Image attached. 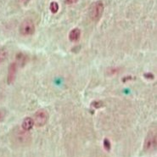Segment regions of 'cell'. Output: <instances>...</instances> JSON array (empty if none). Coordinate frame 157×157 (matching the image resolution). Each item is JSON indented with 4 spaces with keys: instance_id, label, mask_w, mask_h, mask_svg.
Wrapping results in <instances>:
<instances>
[{
    "instance_id": "6da1fadb",
    "label": "cell",
    "mask_w": 157,
    "mask_h": 157,
    "mask_svg": "<svg viewBox=\"0 0 157 157\" xmlns=\"http://www.w3.org/2000/svg\"><path fill=\"white\" fill-rule=\"evenodd\" d=\"M105 10V5L101 0L93 3L89 9V17L93 21L98 22L101 19Z\"/></svg>"
},
{
    "instance_id": "8fae6325",
    "label": "cell",
    "mask_w": 157,
    "mask_h": 157,
    "mask_svg": "<svg viewBox=\"0 0 157 157\" xmlns=\"http://www.w3.org/2000/svg\"><path fill=\"white\" fill-rule=\"evenodd\" d=\"M7 50L5 48H0V64L3 63L7 58Z\"/></svg>"
},
{
    "instance_id": "9a60e30c",
    "label": "cell",
    "mask_w": 157,
    "mask_h": 157,
    "mask_svg": "<svg viewBox=\"0 0 157 157\" xmlns=\"http://www.w3.org/2000/svg\"><path fill=\"white\" fill-rule=\"evenodd\" d=\"M4 118H5V112H4V110L0 109V123L2 121H4Z\"/></svg>"
},
{
    "instance_id": "2e32d148",
    "label": "cell",
    "mask_w": 157,
    "mask_h": 157,
    "mask_svg": "<svg viewBox=\"0 0 157 157\" xmlns=\"http://www.w3.org/2000/svg\"><path fill=\"white\" fill-rule=\"evenodd\" d=\"M144 77H145L146 79H150V80H152V79H154L155 78V76H154V74L152 73H144Z\"/></svg>"
},
{
    "instance_id": "5b68a950",
    "label": "cell",
    "mask_w": 157,
    "mask_h": 157,
    "mask_svg": "<svg viewBox=\"0 0 157 157\" xmlns=\"http://www.w3.org/2000/svg\"><path fill=\"white\" fill-rule=\"evenodd\" d=\"M16 72H17V64L15 62L11 63L10 66H9V71H8L7 76V83L12 84L16 77Z\"/></svg>"
},
{
    "instance_id": "7a4b0ae2",
    "label": "cell",
    "mask_w": 157,
    "mask_h": 157,
    "mask_svg": "<svg viewBox=\"0 0 157 157\" xmlns=\"http://www.w3.org/2000/svg\"><path fill=\"white\" fill-rule=\"evenodd\" d=\"M33 122L36 127H44L48 121V114L46 110H39L33 115Z\"/></svg>"
},
{
    "instance_id": "7c38bea8",
    "label": "cell",
    "mask_w": 157,
    "mask_h": 157,
    "mask_svg": "<svg viewBox=\"0 0 157 157\" xmlns=\"http://www.w3.org/2000/svg\"><path fill=\"white\" fill-rule=\"evenodd\" d=\"M91 105L95 109H100V108L105 106V104L101 100H94L91 103Z\"/></svg>"
},
{
    "instance_id": "5bb4252c",
    "label": "cell",
    "mask_w": 157,
    "mask_h": 157,
    "mask_svg": "<svg viewBox=\"0 0 157 157\" xmlns=\"http://www.w3.org/2000/svg\"><path fill=\"white\" fill-rule=\"evenodd\" d=\"M119 71V69L118 68H112V69H109L107 73L110 74V75H114V74L117 73Z\"/></svg>"
},
{
    "instance_id": "ac0fdd59",
    "label": "cell",
    "mask_w": 157,
    "mask_h": 157,
    "mask_svg": "<svg viewBox=\"0 0 157 157\" xmlns=\"http://www.w3.org/2000/svg\"><path fill=\"white\" fill-rule=\"evenodd\" d=\"M134 79H135V77H130V76H129V77H125L124 78L122 79V82H126L127 81L134 80Z\"/></svg>"
},
{
    "instance_id": "277c9868",
    "label": "cell",
    "mask_w": 157,
    "mask_h": 157,
    "mask_svg": "<svg viewBox=\"0 0 157 157\" xmlns=\"http://www.w3.org/2000/svg\"><path fill=\"white\" fill-rule=\"evenodd\" d=\"M20 33L23 36H31L35 33V25L31 19H26L20 26Z\"/></svg>"
},
{
    "instance_id": "ba28073f",
    "label": "cell",
    "mask_w": 157,
    "mask_h": 157,
    "mask_svg": "<svg viewBox=\"0 0 157 157\" xmlns=\"http://www.w3.org/2000/svg\"><path fill=\"white\" fill-rule=\"evenodd\" d=\"M81 30L79 28H74L69 33V39L71 42H77L80 39Z\"/></svg>"
},
{
    "instance_id": "3957f363",
    "label": "cell",
    "mask_w": 157,
    "mask_h": 157,
    "mask_svg": "<svg viewBox=\"0 0 157 157\" xmlns=\"http://www.w3.org/2000/svg\"><path fill=\"white\" fill-rule=\"evenodd\" d=\"M156 148V131L152 130L150 131L147 135L144 144V150L145 151H152L155 150Z\"/></svg>"
},
{
    "instance_id": "30bf717a",
    "label": "cell",
    "mask_w": 157,
    "mask_h": 157,
    "mask_svg": "<svg viewBox=\"0 0 157 157\" xmlns=\"http://www.w3.org/2000/svg\"><path fill=\"white\" fill-rule=\"evenodd\" d=\"M59 4L57 2H51L50 3V5H49V9H50V11H51L53 14H56L59 11Z\"/></svg>"
},
{
    "instance_id": "e0dca14e",
    "label": "cell",
    "mask_w": 157,
    "mask_h": 157,
    "mask_svg": "<svg viewBox=\"0 0 157 157\" xmlns=\"http://www.w3.org/2000/svg\"><path fill=\"white\" fill-rule=\"evenodd\" d=\"M78 0H65V4H68V5H71V4H73L77 3Z\"/></svg>"
},
{
    "instance_id": "52a82bcc",
    "label": "cell",
    "mask_w": 157,
    "mask_h": 157,
    "mask_svg": "<svg viewBox=\"0 0 157 157\" xmlns=\"http://www.w3.org/2000/svg\"><path fill=\"white\" fill-rule=\"evenodd\" d=\"M33 126H34V122H33V118H31V117H26L22 121L21 128L22 130H24V131H31L33 129Z\"/></svg>"
},
{
    "instance_id": "8992f818",
    "label": "cell",
    "mask_w": 157,
    "mask_h": 157,
    "mask_svg": "<svg viewBox=\"0 0 157 157\" xmlns=\"http://www.w3.org/2000/svg\"><path fill=\"white\" fill-rule=\"evenodd\" d=\"M15 139L19 144H26L31 140V136L28 133V132L24 131V130H20L17 132L15 135Z\"/></svg>"
},
{
    "instance_id": "9c48e42d",
    "label": "cell",
    "mask_w": 157,
    "mask_h": 157,
    "mask_svg": "<svg viewBox=\"0 0 157 157\" xmlns=\"http://www.w3.org/2000/svg\"><path fill=\"white\" fill-rule=\"evenodd\" d=\"M27 61V56L24 55L23 53H18L16 55V64L19 65L21 67H23L26 64Z\"/></svg>"
},
{
    "instance_id": "d6986e66",
    "label": "cell",
    "mask_w": 157,
    "mask_h": 157,
    "mask_svg": "<svg viewBox=\"0 0 157 157\" xmlns=\"http://www.w3.org/2000/svg\"><path fill=\"white\" fill-rule=\"evenodd\" d=\"M30 1H31V0H21V2L23 3L24 4H27L28 3H29Z\"/></svg>"
},
{
    "instance_id": "4fadbf2b",
    "label": "cell",
    "mask_w": 157,
    "mask_h": 157,
    "mask_svg": "<svg viewBox=\"0 0 157 157\" xmlns=\"http://www.w3.org/2000/svg\"><path fill=\"white\" fill-rule=\"evenodd\" d=\"M104 147L107 151L110 150V147H111L110 146V142L108 139H105V140H104Z\"/></svg>"
}]
</instances>
